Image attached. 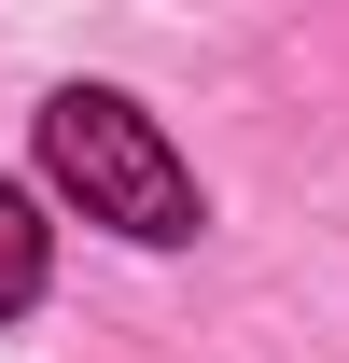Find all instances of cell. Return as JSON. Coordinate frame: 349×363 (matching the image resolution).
I'll list each match as a JSON object with an SVG mask.
<instances>
[{
    "label": "cell",
    "mask_w": 349,
    "mask_h": 363,
    "mask_svg": "<svg viewBox=\"0 0 349 363\" xmlns=\"http://www.w3.org/2000/svg\"><path fill=\"white\" fill-rule=\"evenodd\" d=\"M43 168L84 196V224H126V238H196V168H182L154 112H126L112 84H70L43 98Z\"/></svg>",
    "instance_id": "cell-1"
},
{
    "label": "cell",
    "mask_w": 349,
    "mask_h": 363,
    "mask_svg": "<svg viewBox=\"0 0 349 363\" xmlns=\"http://www.w3.org/2000/svg\"><path fill=\"white\" fill-rule=\"evenodd\" d=\"M28 294H43V210H28V196L0 182V321L28 308Z\"/></svg>",
    "instance_id": "cell-2"
}]
</instances>
